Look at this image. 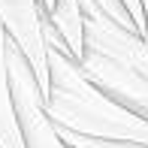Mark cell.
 Returning a JSON list of instances; mask_svg holds the SVG:
<instances>
[{
  "instance_id": "1",
  "label": "cell",
  "mask_w": 148,
  "mask_h": 148,
  "mask_svg": "<svg viewBox=\"0 0 148 148\" xmlns=\"http://www.w3.org/2000/svg\"><path fill=\"white\" fill-rule=\"evenodd\" d=\"M76 3L82 12V76L148 121V36L109 15L97 0Z\"/></svg>"
},
{
  "instance_id": "2",
  "label": "cell",
  "mask_w": 148,
  "mask_h": 148,
  "mask_svg": "<svg viewBox=\"0 0 148 148\" xmlns=\"http://www.w3.org/2000/svg\"><path fill=\"white\" fill-rule=\"evenodd\" d=\"M45 45H49V91L45 112L58 127L94 139H118V142L148 145V121L130 106L112 100L97 85L82 76L79 64L66 55L60 39L51 33L45 18Z\"/></svg>"
},
{
  "instance_id": "3",
  "label": "cell",
  "mask_w": 148,
  "mask_h": 148,
  "mask_svg": "<svg viewBox=\"0 0 148 148\" xmlns=\"http://www.w3.org/2000/svg\"><path fill=\"white\" fill-rule=\"evenodd\" d=\"M6 79H9L12 109H15V124L21 133L24 148H66L58 136L55 121L45 112V97L33 79L27 60L18 55V49L6 39Z\"/></svg>"
},
{
  "instance_id": "4",
  "label": "cell",
  "mask_w": 148,
  "mask_h": 148,
  "mask_svg": "<svg viewBox=\"0 0 148 148\" xmlns=\"http://www.w3.org/2000/svg\"><path fill=\"white\" fill-rule=\"evenodd\" d=\"M0 27L6 39L27 60L39 91H49V45H45V6L42 0H0Z\"/></svg>"
},
{
  "instance_id": "5",
  "label": "cell",
  "mask_w": 148,
  "mask_h": 148,
  "mask_svg": "<svg viewBox=\"0 0 148 148\" xmlns=\"http://www.w3.org/2000/svg\"><path fill=\"white\" fill-rule=\"evenodd\" d=\"M51 33L60 39V45L66 49V55L79 64L82 58V12H79L76 0H55L51 9L45 12Z\"/></svg>"
},
{
  "instance_id": "6",
  "label": "cell",
  "mask_w": 148,
  "mask_h": 148,
  "mask_svg": "<svg viewBox=\"0 0 148 148\" xmlns=\"http://www.w3.org/2000/svg\"><path fill=\"white\" fill-rule=\"evenodd\" d=\"M0 148H24L18 124H15L9 79H6V33H3V27H0Z\"/></svg>"
},
{
  "instance_id": "7",
  "label": "cell",
  "mask_w": 148,
  "mask_h": 148,
  "mask_svg": "<svg viewBox=\"0 0 148 148\" xmlns=\"http://www.w3.org/2000/svg\"><path fill=\"white\" fill-rule=\"evenodd\" d=\"M58 127V124H55ZM58 136L64 139L66 148H148L142 142H118V139H94V136H82V133H73L58 127Z\"/></svg>"
},
{
  "instance_id": "8",
  "label": "cell",
  "mask_w": 148,
  "mask_h": 148,
  "mask_svg": "<svg viewBox=\"0 0 148 148\" xmlns=\"http://www.w3.org/2000/svg\"><path fill=\"white\" fill-rule=\"evenodd\" d=\"M121 6L127 9V15H130V21L136 24V30L148 36V21H145V12H142V3L139 0H121Z\"/></svg>"
},
{
  "instance_id": "9",
  "label": "cell",
  "mask_w": 148,
  "mask_h": 148,
  "mask_svg": "<svg viewBox=\"0 0 148 148\" xmlns=\"http://www.w3.org/2000/svg\"><path fill=\"white\" fill-rule=\"evenodd\" d=\"M142 3V12H145V21H148V0H139Z\"/></svg>"
}]
</instances>
